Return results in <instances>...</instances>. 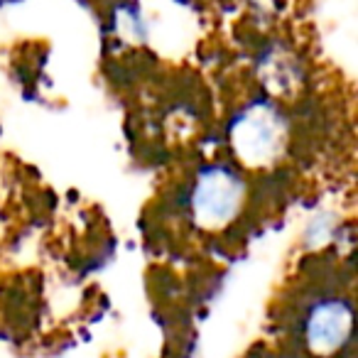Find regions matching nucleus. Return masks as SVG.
Returning <instances> with one entry per match:
<instances>
[{
    "mask_svg": "<svg viewBox=\"0 0 358 358\" xmlns=\"http://www.w3.org/2000/svg\"><path fill=\"white\" fill-rule=\"evenodd\" d=\"M260 76L275 94H289V91L297 89L299 79H302L297 59L282 50H273L265 55L263 64H260Z\"/></svg>",
    "mask_w": 358,
    "mask_h": 358,
    "instance_id": "obj_4",
    "label": "nucleus"
},
{
    "mask_svg": "<svg viewBox=\"0 0 358 358\" xmlns=\"http://www.w3.org/2000/svg\"><path fill=\"white\" fill-rule=\"evenodd\" d=\"M353 329V307L348 299H322L309 309L304 319V343L317 356L336 353L351 338Z\"/></svg>",
    "mask_w": 358,
    "mask_h": 358,
    "instance_id": "obj_3",
    "label": "nucleus"
},
{
    "mask_svg": "<svg viewBox=\"0 0 358 358\" xmlns=\"http://www.w3.org/2000/svg\"><path fill=\"white\" fill-rule=\"evenodd\" d=\"M229 135L231 148L241 162L248 167H265L282 155L289 140V125L280 108L255 101L236 115Z\"/></svg>",
    "mask_w": 358,
    "mask_h": 358,
    "instance_id": "obj_1",
    "label": "nucleus"
},
{
    "mask_svg": "<svg viewBox=\"0 0 358 358\" xmlns=\"http://www.w3.org/2000/svg\"><path fill=\"white\" fill-rule=\"evenodd\" d=\"M245 182L229 164H209L196 174L189 192V214L196 226L219 231L241 214Z\"/></svg>",
    "mask_w": 358,
    "mask_h": 358,
    "instance_id": "obj_2",
    "label": "nucleus"
}]
</instances>
